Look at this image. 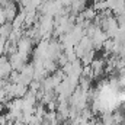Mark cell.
<instances>
[{
	"label": "cell",
	"instance_id": "2",
	"mask_svg": "<svg viewBox=\"0 0 125 125\" xmlns=\"http://www.w3.org/2000/svg\"><path fill=\"white\" fill-rule=\"evenodd\" d=\"M25 18H26V12H25V10L18 12L16 18H15V21L12 22L13 28H23V26H25Z\"/></svg>",
	"mask_w": 125,
	"mask_h": 125
},
{
	"label": "cell",
	"instance_id": "4",
	"mask_svg": "<svg viewBox=\"0 0 125 125\" xmlns=\"http://www.w3.org/2000/svg\"><path fill=\"white\" fill-rule=\"evenodd\" d=\"M57 1L62 6H71V3H73V0H57Z\"/></svg>",
	"mask_w": 125,
	"mask_h": 125
},
{
	"label": "cell",
	"instance_id": "1",
	"mask_svg": "<svg viewBox=\"0 0 125 125\" xmlns=\"http://www.w3.org/2000/svg\"><path fill=\"white\" fill-rule=\"evenodd\" d=\"M32 47H33V39L29 38V36H26V35H23L18 41V51L22 52V54H28L29 55L32 51Z\"/></svg>",
	"mask_w": 125,
	"mask_h": 125
},
{
	"label": "cell",
	"instance_id": "3",
	"mask_svg": "<svg viewBox=\"0 0 125 125\" xmlns=\"http://www.w3.org/2000/svg\"><path fill=\"white\" fill-rule=\"evenodd\" d=\"M13 31V25H12V22H6V23H3V25H0V36L1 38H9L10 36V33Z\"/></svg>",
	"mask_w": 125,
	"mask_h": 125
},
{
	"label": "cell",
	"instance_id": "5",
	"mask_svg": "<svg viewBox=\"0 0 125 125\" xmlns=\"http://www.w3.org/2000/svg\"><path fill=\"white\" fill-rule=\"evenodd\" d=\"M13 125H25V124H23V122H21V121H15Z\"/></svg>",
	"mask_w": 125,
	"mask_h": 125
}]
</instances>
